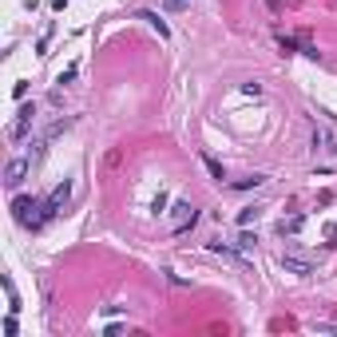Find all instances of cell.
Segmentation results:
<instances>
[{
	"mask_svg": "<svg viewBox=\"0 0 337 337\" xmlns=\"http://www.w3.org/2000/svg\"><path fill=\"white\" fill-rule=\"evenodd\" d=\"M12 215L20 226H28V230H40L48 222V210H44V199H28V195H20V199L12 202Z\"/></svg>",
	"mask_w": 337,
	"mask_h": 337,
	"instance_id": "6da1fadb",
	"label": "cell"
},
{
	"mask_svg": "<svg viewBox=\"0 0 337 337\" xmlns=\"http://www.w3.org/2000/svg\"><path fill=\"white\" fill-rule=\"evenodd\" d=\"M68 199H72V179H64V183H60V186H56V191H52V195L44 199L48 218H56V215H60L64 206H68Z\"/></svg>",
	"mask_w": 337,
	"mask_h": 337,
	"instance_id": "7a4b0ae2",
	"label": "cell"
},
{
	"mask_svg": "<svg viewBox=\"0 0 337 337\" xmlns=\"http://www.w3.org/2000/svg\"><path fill=\"white\" fill-rule=\"evenodd\" d=\"M32 123H36V103H24V108L16 111V119H12V127H8V135L12 139H24L32 131Z\"/></svg>",
	"mask_w": 337,
	"mask_h": 337,
	"instance_id": "3957f363",
	"label": "cell"
},
{
	"mask_svg": "<svg viewBox=\"0 0 337 337\" xmlns=\"http://www.w3.org/2000/svg\"><path fill=\"white\" fill-rule=\"evenodd\" d=\"M28 167H32V159H12V163L4 167V186H8V191H16V186L24 183Z\"/></svg>",
	"mask_w": 337,
	"mask_h": 337,
	"instance_id": "277c9868",
	"label": "cell"
},
{
	"mask_svg": "<svg viewBox=\"0 0 337 337\" xmlns=\"http://www.w3.org/2000/svg\"><path fill=\"white\" fill-rule=\"evenodd\" d=\"M313 147H318L322 155H337V135L325 131V127H313Z\"/></svg>",
	"mask_w": 337,
	"mask_h": 337,
	"instance_id": "5b68a950",
	"label": "cell"
},
{
	"mask_svg": "<svg viewBox=\"0 0 337 337\" xmlns=\"http://www.w3.org/2000/svg\"><path fill=\"white\" fill-rule=\"evenodd\" d=\"M282 270H290V274H298V278L313 274V266H309L306 258H298V254H282Z\"/></svg>",
	"mask_w": 337,
	"mask_h": 337,
	"instance_id": "8992f818",
	"label": "cell"
},
{
	"mask_svg": "<svg viewBox=\"0 0 337 337\" xmlns=\"http://www.w3.org/2000/svg\"><path fill=\"white\" fill-rule=\"evenodd\" d=\"M195 206L191 202H175V222H179V230H186V226H195Z\"/></svg>",
	"mask_w": 337,
	"mask_h": 337,
	"instance_id": "52a82bcc",
	"label": "cell"
},
{
	"mask_svg": "<svg viewBox=\"0 0 337 337\" xmlns=\"http://www.w3.org/2000/svg\"><path fill=\"white\" fill-rule=\"evenodd\" d=\"M135 20H147V24H151V28L159 32V36H163V40H167V36H171V28H167V24H163V20H159V16H155V12H139Z\"/></svg>",
	"mask_w": 337,
	"mask_h": 337,
	"instance_id": "ba28073f",
	"label": "cell"
},
{
	"mask_svg": "<svg viewBox=\"0 0 337 337\" xmlns=\"http://www.w3.org/2000/svg\"><path fill=\"white\" fill-rule=\"evenodd\" d=\"M258 218H262V206H246V210H242V215H238V226H250V222H258Z\"/></svg>",
	"mask_w": 337,
	"mask_h": 337,
	"instance_id": "9c48e42d",
	"label": "cell"
},
{
	"mask_svg": "<svg viewBox=\"0 0 337 337\" xmlns=\"http://www.w3.org/2000/svg\"><path fill=\"white\" fill-rule=\"evenodd\" d=\"M262 183H266V175H250V179H238L234 186H238V191H250V186H262Z\"/></svg>",
	"mask_w": 337,
	"mask_h": 337,
	"instance_id": "30bf717a",
	"label": "cell"
},
{
	"mask_svg": "<svg viewBox=\"0 0 337 337\" xmlns=\"http://www.w3.org/2000/svg\"><path fill=\"white\" fill-rule=\"evenodd\" d=\"M186 4H191V0H163V8H167V12H183Z\"/></svg>",
	"mask_w": 337,
	"mask_h": 337,
	"instance_id": "8fae6325",
	"label": "cell"
},
{
	"mask_svg": "<svg viewBox=\"0 0 337 337\" xmlns=\"http://www.w3.org/2000/svg\"><path fill=\"white\" fill-rule=\"evenodd\" d=\"M206 171H210V175H215L218 183H222V163H215V159H206Z\"/></svg>",
	"mask_w": 337,
	"mask_h": 337,
	"instance_id": "7c38bea8",
	"label": "cell"
},
{
	"mask_svg": "<svg viewBox=\"0 0 337 337\" xmlns=\"http://www.w3.org/2000/svg\"><path fill=\"white\" fill-rule=\"evenodd\" d=\"M72 79H76V68H64V72H60V79H56V83H72Z\"/></svg>",
	"mask_w": 337,
	"mask_h": 337,
	"instance_id": "4fadbf2b",
	"label": "cell"
}]
</instances>
